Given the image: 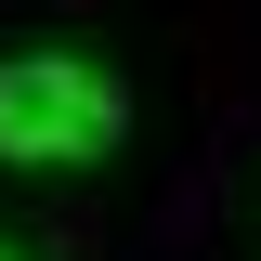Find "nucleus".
<instances>
[{
  "label": "nucleus",
  "instance_id": "f257e3e1",
  "mask_svg": "<svg viewBox=\"0 0 261 261\" xmlns=\"http://www.w3.org/2000/svg\"><path fill=\"white\" fill-rule=\"evenodd\" d=\"M118 118L130 105L92 53H13L0 65V157L13 170H92L118 144Z\"/></svg>",
  "mask_w": 261,
  "mask_h": 261
},
{
  "label": "nucleus",
  "instance_id": "f03ea898",
  "mask_svg": "<svg viewBox=\"0 0 261 261\" xmlns=\"http://www.w3.org/2000/svg\"><path fill=\"white\" fill-rule=\"evenodd\" d=\"M0 261H27V248H0Z\"/></svg>",
  "mask_w": 261,
  "mask_h": 261
}]
</instances>
